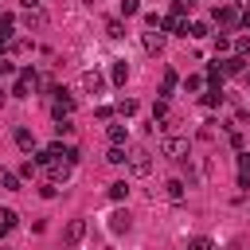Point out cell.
<instances>
[{
  "instance_id": "1",
  "label": "cell",
  "mask_w": 250,
  "mask_h": 250,
  "mask_svg": "<svg viewBox=\"0 0 250 250\" xmlns=\"http://www.w3.org/2000/svg\"><path fill=\"white\" fill-rule=\"evenodd\" d=\"M188 152H191L188 137H160V156H168V160H188Z\"/></svg>"
},
{
  "instance_id": "2",
  "label": "cell",
  "mask_w": 250,
  "mask_h": 250,
  "mask_svg": "<svg viewBox=\"0 0 250 250\" xmlns=\"http://www.w3.org/2000/svg\"><path fill=\"white\" fill-rule=\"evenodd\" d=\"M184 12H188V8H184V4L176 0V4H172V12H168V16L160 20V27H168L172 35H188V20H184Z\"/></svg>"
},
{
  "instance_id": "3",
  "label": "cell",
  "mask_w": 250,
  "mask_h": 250,
  "mask_svg": "<svg viewBox=\"0 0 250 250\" xmlns=\"http://www.w3.org/2000/svg\"><path fill=\"white\" fill-rule=\"evenodd\" d=\"M125 164H129L133 176H148V172H152V156H148L145 148H133V152L125 156Z\"/></svg>"
},
{
  "instance_id": "4",
  "label": "cell",
  "mask_w": 250,
  "mask_h": 250,
  "mask_svg": "<svg viewBox=\"0 0 250 250\" xmlns=\"http://www.w3.org/2000/svg\"><path fill=\"white\" fill-rule=\"evenodd\" d=\"M35 82H39V74H35L31 66H23V70H20V78H16V86H12V94H16V98H31Z\"/></svg>"
},
{
  "instance_id": "5",
  "label": "cell",
  "mask_w": 250,
  "mask_h": 250,
  "mask_svg": "<svg viewBox=\"0 0 250 250\" xmlns=\"http://www.w3.org/2000/svg\"><path fill=\"white\" fill-rule=\"evenodd\" d=\"M51 113H55V121H62V117H70V113H74V98H70L66 90H55V102H51Z\"/></svg>"
},
{
  "instance_id": "6",
  "label": "cell",
  "mask_w": 250,
  "mask_h": 250,
  "mask_svg": "<svg viewBox=\"0 0 250 250\" xmlns=\"http://www.w3.org/2000/svg\"><path fill=\"white\" fill-rule=\"evenodd\" d=\"M82 238H86V219H70L62 230V246H78Z\"/></svg>"
},
{
  "instance_id": "7",
  "label": "cell",
  "mask_w": 250,
  "mask_h": 250,
  "mask_svg": "<svg viewBox=\"0 0 250 250\" xmlns=\"http://www.w3.org/2000/svg\"><path fill=\"white\" fill-rule=\"evenodd\" d=\"M82 90H86V94H102V90H105V78H102L98 70H82Z\"/></svg>"
},
{
  "instance_id": "8",
  "label": "cell",
  "mask_w": 250,
  "mask_h": 250,
  "mask_svg": "<svg viewBox=\"0 0 250 250\" xmlns=\"http://www.w3.org/2000/svg\"><path fill=\"white\" fill-rule=\"evenodd\" d=\"M47 172H51V180H55V184H59V180H70V164H66L62 156H55V160L47 164Z\"/></svg>"
},
{
  "instance_id": "9",
  "label": "cell",
  "mask_w": 250,
  "mask_h": 250,
  "mask_svg": "<svg viewBox=\"0 0 250 250\" xmlns=\"http://www.w3.org/2000/svg\"><path fill=\"white\" fill-rule=\"evenodd\" d=\"M215 20L223 23V27H238V8L230 4V8H215Z\"/></svg>"
},
{
  "instance_id": "10",
  "label": "cell",
  "mask_w": 250,
  "mask_h": 250,
  "mask_svg": "<svg viewBox=\"0 0 250 250\" xmlns=\"http://www.w3.org/2000/svg\"><path fill=\"white\" fill-rule=\"evenodd\" d=\"M141 43H145V51H148V55H160V51H164V35H160V31H145V39H141Z\"/></svg>"
},
{
  "instance_id": "11",
  "label": "cell",
  "mask_w": 250,
  "mask_h": 250,
  "mask_svg": "<svg viewBox=\"0 0 250 250\" xmlns=\"http://www.w3.org/2000/svg\"><path fill=\"white\" fill-rule=\"evenodd\" d=\"M109 230H113V234H125V230H129V211H113V215H109Z\"/></svg>"
},
{
  "instance_id": "12",
  "label": "cell",
  "mask_w": 250,
  "mask_h": 250,
  "mask_svg": "<svg viewBox=\"0 0 250 250\" xmlns=\"http://www.w3.org/2000/svg\"><path fill=\"white\" fill-rule=\"evenodd\" d=\"M238 188H250V152H238Z\"/></svg>"
},
{
  "instance_id": "13",
  "label": "cell",
  "mask_w": 250,
  "mask_h": 250,
  "mask_svg": "<svg viewBox=\"0 0 250 250\" xmlns=\"http://www.w3.org/2000/svg\"><path fill=\"white\" fill-rule=\"evenodd\" d=\"M43 23H47V16H43L39 8H27V12H23V27H27V31H31V27H43Z\"/></svg>"
},
{
  "instance_id": "14",
  "label": "cell",
  "mask_w": 250,
  "mask_h": 250,
  "mask_svg": "<svg viewBox=\"0 0 250 250\" xmlns=\"http://www.w3.org/2000/svg\"><path fill=\"white\" fill-rule=\"evenodd\" d=\"M242 66H246V59H242V55H230V59H223L219 70H223V74H242Z\"/></svg>"
},
{
  "instance_id": "15",
  "label": "cell",
  "mask_w": 250,
  "mask_h": 250,
  "mask_svg": "<svg viewBox=\"0 0 250 250\" xmlns=\"http://www.w3.org/2000/svg\"><path fill=\"white\" fill-rule=\"evenodd\" d=\"M164 195H168L172 203H180V199L188 195V191H184V180H168V184H164Z\"/></svg>"
},
{
  "instance_id": "16",
  "label": "cell",
  "mask_w": 250,
  "mask_h": 250,
  "mask_svg": "<svg viewBox=\"0 0 250 250\" xmlns=\"http://www.w3.org/2000/svg\"><path fill=\"white\" fill-rule=\"evenodd\" d=\"M109 78H113L117 86H125V78H129V62H125V59H117V62H113V70H109Z\"/></svg>"
},
{
  "instance_id": "17",
  "label": "cell",
  "mask_w": 250,
  "mask_h": 250,
  "mask_svg": "<svg viewBox=\"0 0 250 250\" xmlns=\"http://www.w3.org/2000/svg\"><path fill=\"white\" fill-rule=\"evenodd\" d=\"M176 82H180V78H176V70H164V82H160V98H164V102L172 98V90H176Z\"/></svg>"
},
{
  "instance_id": "18",
  "label": "cell",
  "mask_w": 250,
  "mask_h": 250,
  "mask_svg": "<svg viewBox=\"0 0 250 250\" xmlns=\"http://www.w3.org/2000/svg\"><path fill=\"white\" fill-rule=\"evenodd\" d=\"M16 145H20L23 152H31V148H35V137H31V129H16Z\"/></svg>"
},
{
  "instance_id": "19",
  "label": "cell",
  "mask_w": 250,
  "mask_h": 250,
  "mask_svg": "<svg viewBox=\"0 0 250 250\" xmlns=\"http://www.w3.org/2000/svg\"><path fill=\"white\" fill-rule=\"evenodd\" d=\"M0 188L4 191H20V176L16 172H0Z\"/></svg>"
},
{
  "instance_id": "20",
  "label": "cell",
  "mask_w": 250,
  "mask_h": 250,
  "mask_svg": "<svg viewBox=\"0 0 250 250\" xmlns=\"http://www.w3.org/2000/svg\"><path fill=\"white\" fill-rule=\"evenodd\" d=\"M16 223H20V215H16V211H8V207H4V211H0V230H4V234H8V230H12V227H16Z\"/></svg>"
},
{
  "instance_id": "21",
  "label": "cell",
  "mask_w": 250,
  "mask_h": 250,
  "mask_svg": "<svg viewBox=\"0 0 250 250\" xmlns=\"http://www.w3.org/2000/svg\"><path fill=\"white\" fill-rule=\"evenodd\" d=\"M125 195H129V184H125V180H117V184H109V199H117V203H121Z\"/></svg>"
},
{
  "instance_id": "22",
  "label": "cell",
  "mask_w": 250,
  "mask_h": 250,
  "mask_svg": "<svg viewBox=\"0 0 250 250\" xmlns=\"http://www.w3.org/2000/svg\"><path fill=\"white\" fill-rule=\"evenodd\" d=\"M207 82H211V90H223V70L219 66H207Z\"/></svg>"
},
{
  "instance_id": "23",
  "label": "cell",
  "mask_w": 250,
  "mask_h": 250,
  "mask_svg": "<svg viewBox=\"0 0 250 250\" xmlns=\"http://www.w3.org/2000/svg\"><path fill=\"white\" fill-rule=\"evenodd\" d=\"M117 113H121V117H133V113H137V102H133V98H121V102H117Z\"/></svg>"
},
{
  "instance_id": "24",
  "label": "cell",
  "mask_w": 250,
  "mask_h": 250,
  "mask_svg": "<svg viewBox=\"0 0 250 250\" xmlns=\"http://www.w3.org/2000/svg\"><path fill=\"white\" fill-rule=\"evenodd\" d=\"M109 145H125V125H109Z\"/></svg>"
},
{
  "instance_id": "25",
  "label": "cell",
  "mask_w": 250,
  "mask_h": 250,
  "mask_svg": "<svg viewBox=\"0 0 250 250\" xmlns=\"http://www.w3.org/2000/svg\"><path fill=\"white\" fill-rule=\"evenodd\" d=\"M188 250H215V242H211V238H203V234H195V238L188 242Z\"/></svg>"
},
{
  "instance_id": "26",
  "label": "cell",
  "mask_w": 250,
  "mask_h": 250,
  "mask_svg": "<svg viewBox=\"0 0 250 250\" xmlns=\"http://www.w3.org/2000/svg\"><path fill=\"white\" fill-rule=\"evenodd\" d=\"M105 31H109V39H121V35H125V23H121V20H109Z\"/></svg>"
},
{
  "instance_id": "27",
  "label": "cell",
  "mask_w": 250,
  "mask_h": 250,
  "mask_svg": "<svg viewBox=\"0 0 250 250\" xmlns=\"http://www.w3.org/2000/svg\"><path fill=\"white\" fill-rule=\"evenodd\" d=\"M207 31H211V27H207V23H203V20H195V23H191V27H188V35H191V39H203V35H207Z\"/></svg>"
},
{
  "instance_id": "28",
  "label": "cell",
  "mask_w": 250,
  "mask_h": 250,
  "mask_svg": "<svg viewBox=\"0 0 250 250\" xmlns=\"http://www.w3.org/2000/svg\"><path fill=\"white\" fill-rule=\"evenodd\" d=\"M164 117H168V102L156 98V105H152V121H164Z\"/></svg>"
},
{
  "instance_id": "29",
  "label": "cell",
  "mask_w": 250,
  "mask_h": 250,
  "mask_svg": "<svg viewBox=\"0 0 250 250\" xmlns=\"http://www.w3.org/2000/svg\"><path fill=\"white\" fill-rule=\"evenodd\" d=\"M105 160H109V164H125V148H121V145H113V148L105 152Z\"/></svg>"
},
{
  "instance_id": "30",
  "label": "cell",
  "mask_w": 250,
  "mask_h": 250,
  "mask_svg": "<svg viewBox=\"0 0 250 250\" xmlns=\"http://www.w3.org/2000/svg\"><path fill=\"white\" fill-rule=\"evenodd\" d=\"M203 105H223V90H207L203 94Z\"/></svg>"
},
{
  "instance_id": "31",
  "label": "cell",
  "mask_w": 250,
  "mask_h": 250,
  "mask_svg": "<svg viewBox=\"0 0 250 250\" xmlns=\"http://www.w3.org/2000/svg\"><path fill=\"white\" fill-rule=\"evenodd\" d=\"M141 12V0H121V16H137Z\"/></svg>"
},
{
  "instance_id": "32",
  "label": "cell",
  "mask_w": 250,
  "mask_h": 250,
  "mask_svg": "<svg viewBox=\"0 0 250 250\" xmlns=\"http://www.w3.org/2000/svg\"><path fill=\"white\" fill-rule=\"evenodd\" d=\"M184 90H203V78H199V74H188V82H184Z\"/></svg>"
},
{
  "instance_id": "33",
  "label": "cell",
  "mask_w": 250,
  "mask_h": 250,
  "mask_svg": "<svg viewBox=\"0 0 250 250\" xmlns=\"http://www.w3.org/2000/svg\"><path fill=\"white\" fill-rule=\"evenodd\" d=\"M70 129H74V125H70V117H62V121H55V133H59V137H62V133H70Z\"/></svg>"
},
{
  "instance_id": "34",
  "label": "cell",
  "mask_w": 250,
  "mask_h": 250,
  "mask_svg": "<svg viewBox=\"0 0 250 250\" xmlns=\"http://www.w3.org/2000/svg\"><path fill=\"white\" fill-rule=\"evenodd\" d=\"M20 176H35V160H23L20 164Z\"/></svg>"
},
{
  "instance_id": "35",
  "label": "cell",
  "mask_w": 250,
  "mask_h": 250,
  "mask_svg": "<svg viewBox=\"0 0 250 250\" xmlns=\"http://www.w3.org/2000/svg\"><path fill=\"white\" fill-rule=\"evenodd\" d=\"M238 55H242V59L250 55V35H246V39H238Z\"/></svg>"
},
{
  "instance_id": "36",
  "label": "cell",
  "mask_w": 250,
  "mask_h": 250,
  "mask_svg": "<svg viewBox=\"0 0 250 250\" xmlns=\"http://www.w3.org/2000/svg\"><path fill=\"white\" fill-rule=\"evenodd\" d=\"M238 27H250V8H246V12L238 16Z\"/></svg>"
},
{
  "instance_id": "37",
  "label": "cell",
  "mask_w": 250,
  "mask_h": 250,
  "mask_svg": "<svg viewBox=\"0 0 250 250\" xmlns=\"http://www.w3.org/2000/svg\"><path fill=\"white\" fill-rule=\"evenodd\" d=\"M230 4H234V8H250V0H230Z\"/></svg>"
},
{
  "instance_id": "38",
  "label": "cell",
  "mask_w": 250,
  "mask_h": 250,
  "mask_svg": "<svg viewBox=\"0 0 250 250\" xmlns=\"http://www.w3.org/2000/svg\"><path fill=\"white\" fill-rule=\"evenodd\" d=\"M20 4H23V8H39V0H20Z\"/></svg>"
},
{
  "instance_id": "39",
  "label": "cell",
  "mask_w": 250,
  "mask_h": 250,
  "mask_svg": "<svg viewBox=\"0 0 250 250\" xmlns=\"http://www.w3.org/2000/svg\"><path fill=\"white\" fill-rule=\"evenodd\" d=\"M180 4H184V8H191V4H195V0H180Z\"/></svg>"
},
{
  "instance_id": "40",
  "label": "cell",
  "mask_w": 250,
  "mask_h": 250,
  "mask_svg": "<svg viewBox=\"0 0 250 250\" xmlns=\"http://www.w3.org/2000/svg\"><path fill=\"white\" fill-rule=\"evenodd\" d=\"M0 234H4V230H0Z\"/></svg>"
}]
</instances>
